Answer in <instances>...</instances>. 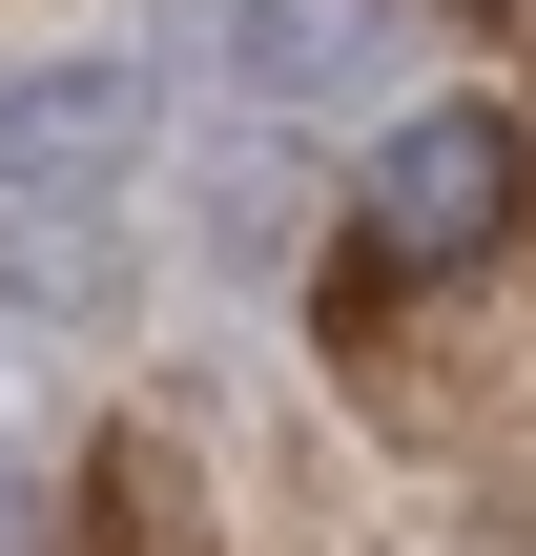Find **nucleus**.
I'll list each match as a JSON object with an SVG mask.
<instances>
[{"label":"nucleus","instance_id":"39448f33","mask_svg":"<svg viewBox=\"0 0 536 556\" xmlns=\"http://www.w3.org/2000/svg\"><path fill=\"white\" fill-rule=\"evenodd\" d=\"M83 495H103V516H83V556H207L186 475H165V454H124V433H103V475H83Z\"/></svg>","mask_w":536,"mask_h":556},{"label":"nucleus","instance_id":"f257e3e1","mask_svg":"<svg viewBox=\"0 0 536 556\" xmlns=\"http://www.w3.org/2000/svg\"><path fill=\"white\" fill-rule=\"evenodd\" d=\"M516 206H536V144H516V124H496V103H413V124L351 165V268H331V309L372 330L413 268H475Z\"/></svg>","mask_w":536,"mask_h":556},{"label":"nucleus","instance_id":"20e7f679","mask_svg":"<svg viewBox=\"0 0 536 556\" xmlns=\"http://www.w3.org/2000/svg\"><path fill=\"white\" fill-rule=\"evenodd\" d=\"M145 289V248L103 227V206H0V309H41V330H103Z\"/></svg>","mask_w":536,"mask_h":556},{"label":"nucleus","instance_id":"7ed1b4c3","mask_svg":"<svg viewBox=\"0 0 536 556\" xmlns=\"http://www.w3.org/2000/svg\"><path fill=\"white\" fill-rule=\"evenodd\" d=\"M145 124H165V62H21L0 83V206H103L124 165H145Z\"/></svg>","mask_w":536,"mask_h":556},{"label":"nucleus","instance_id":"f03ea898","mask_svg":"<svg viewBox=\"0 0 536 556\" xmlns=\"http://www.w3.org/2000/svg\"><path fill=\"white\" fill-rule=\"evenodd\" d=\"M165 62H207L227 103L310 124V103L392 83V0H165Z\"/></svg>","mask_w":536,"mask_h":556}]
</instances>
